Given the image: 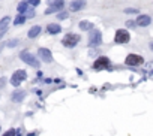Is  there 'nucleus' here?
<instances>
[{"mask_svg": "<svg viewBox=\"0 0 153 136\" xmlns=\"http://www.w3.org/2000/svg\"><path fill=\"white\" fill-rule=\"evenodd\" d=\"M20 58L23 60L24 63H27L29 66H32V67H39V66H41V63L36 60V57H35L32 53H29L27 50H24V51L20 53Z\"/></svg>", "mask_w": 153, "mask_h": 136, "instance_id": "obj_1", "label": "nucleus"}, {"mask_svg": "<svg viewBox=\"0 0 153 136\" xmlns=\"http://www.w3.org/2000/svg\"><path fill=\"white\" fill-rule=\"evenodd\" d=\"M102 43V33L98 29H92L89 35V45L90 47H98Z\"/></svg>", "mask_w": 153, "mask_h": 136, "instance_id": "obj_2", "label": "nucleus"}, {"mask_svg": "<svg viewBox=\"0 0 153 136\" xmlns=\"http://www.w3.org/2000/svg\"><path fill=\"white\" fill-rule=\"evenodd\" d=\"M78 42H80V36L75 35V33H68L66 36L63 37V40H62V43H63L66 48H74Z\"/></svg>", "mask_w": 153, "mask_h": 136, "instance_id": "obj_3", "label": "nucleus"}, {"mask_svg": "<svg viewBox=\"0 0 153 136\" xmlns=\"http://www.w3.org/2000/svg\"><path fill=\"white\" fill-rule=\"evenodd\" d=\"M26 78H27V72H26V71H17V72L12 75V78H11V84L15 85V87H18Z\"/></svg>", "mask_w": 153, "mask_h": 136, "instance_id": "obj_4", "label": "nucleus"}, {"mask_svg": "<svg viewBox=\"0 0 153 136\" xmlns=\"http://www.w3.org/2000/svg\"><path fill=\"white\" fill-rule=\"evenodd\" d=\"M129 39H131V36H129V32H128V30L120 29V30L116 32V36H114L116 43H126V42H129Z\"/></svg>", "mask_w": 153, "mask_h": 136, "instance_id": "obj_5", "label": "nucleus"}, {"mask_svg": "<svg viewBox=\"0 0 153 136\" xmlns=\"http://www.w3.org/2000/svg\"><path fill=\"white\" fill-rule=\"evenodd\" d=\"M143 61H144V58L138 54H129L125 60V63L128 66H140V64H143Z\"/></svg>", "mask_w": 153, "mask_h": 136, "instance_id": "obj_6", "label": "nucleus"}, {"mask_svg": "<svg viewBox=\"0 0 153 136\" xmlns=\"http://www.w3.org/2000/svg\"><path fill=\"white\" fill-rule=\"evenodd\" d=\"M51 6L45 11V15H50V14H54V12H57V11H60L63 6H65V2L63 0H56V2H48Z\"/></svg>", "mask_w": 153, "mask_h": 136, "instance_id": "obj_7", "label": "nucleus"}, {"mask_svg": "<svg viewBox=\"0 0 153 136\" xmlns=\"http://www.w3.org/2000/svg\"><path fill=\"white\" fill-rule=\"evenodd\" d=\"M108 64H110V58H108V57H99V58L93 63V69L101 71V69H105Z\"/></svg>", "mask_w": 153, "mask_h": 136, "instance_id": "obj_8", "label": "nucleus"}, {"mask_svg": "<svg viewBox=\"0 0 153 136\" xmlns=\"http://www.w3.org/2000/svg\"><path fill=\"white\" fill-rule=\"evenodd\" d=\"M39 57H41L42 61H45V63H51V61H53L51 51L47 50V48H41V50H39Z\"/></svg>", "mask_w": 153, "mask_h": 136, "instance_id": "obj_9", "label": "nucleus"}, {"mask_svg": "<svg viewBox=\"0 0 153 136\" xmlns=\"http://www.w3.org/2000/svg\"><path fill=\"white\" fill-rule=\"evenodd\" d=\"M84 6H86V0H74V2H71V5H69V11L78 12V11H81Z\"/></svg>", "mask_w": 153, "mask_h": 136, "instance_id": "obj_10", "label": "nucleus"}, {"mask_svg": "<svg viewBox=\"0 0 153 136\" xmlns=\"http://www.w3.org/2000/svg\"><path fill=\"white\" fill-rule=\"evenodd\" d=\"M150 22H152V18L149 15H140L135 21V24H138L140 27H147V26H150Z\"/></svg>", "mask_w": 153, "mask_h": 136, "instance_id": "obj_11", "label": "nucleus"}, {"mask_svg": "<svg viewBox=\"0 0 153 136\" xmlns=\"http://www.w3.org/2000/svg\"><path fill=\"white\" fill-rule=\"evenodd\" d=\"M24 97H26V91H23V90H17V91H14V93L11 94V100L15 102V103L21 102Z\"/></svg>", "mask_w": 153, "mask_h": 136, "instance_id": "obj_12", "label": "nucleus"}, {"mask_svg": "<svg viewBox=\"0 0 153 136\" xmlns=\"http://www.w3.org/2000/svg\"><path fill=\"white\" fill-rule=\"evenodd\" d=\"M47 32H48L50 35H57V33L62 32V27H60L59 24H56V22H53V24H48V26H47Z\"/></svg>", "mask_w": 153, "mask_h": 136, "instance_id": "obj_13", "label": "nucleus"}, {"mask_svg": "<svg viewBox=\"0 0 153 136\" xmlns=\"http://www.w3.org/2000/svg\"><path fill=\"white\" fill-rule=\"evenodd\" d=\"M41 30H42V29H41V26H33V27L29 30V37H30V39L38 37V35L41 33Z\"/></svg>", "mask_w": 153, "mask_h": 136, "instance_id": "obj_14", "label": "nucleus"}, {"mask_svg": "<svg viewBox=\"0 0 153 136\" xmlns=\"http://www.w3.org/2000/svg\"><path fill=\"white\" fill-rule=\"evenodd\" d=\"M9 22H11V18L9 17H3L2 19H0V32H5L9 26Z\"/></svg>", "mask_w": 153, "mask_h": 136, "instance_id": "obj_15", "label": "nucleus"}, {"mask_svg": "<svg viewBox=\"0 0 153 136\" xmlns=\"http://www.w3.org/2000/svg\"><path fill=\"white\" fill-rule=\"evenodd\" d=\"M78 27L81 30H92L93 29V22H90V21H80Z\"/></svg>", "mask_w": 153, "mask_h": 136, "instance_id": "obj_16", "label": "nucleus"}, {"mask_svg": "<svg viewBox=\"0 0 153 136\" xmlns=\"http://www.w3.org/2000/svg\"><path fill=\"white\" fill-rule=\"evenodd\" d=\"M24 21H26V15H24V14H18L17 18H15V21H14V24H15V26H20V24H23Z\"/></svg>", "mask_w": 153, "mask_h": 136, "instance_id": "obj_17", "label": "nucleus"}, {"mask_svg": "<svg viewBox=\"0 0 153 136\" xmlns=\"http://www.w3.org/2000/svg\"><path fill=\"white\" fill-rule=\"evenodd\" d=\"M18 12L20 14H26L27 12V2H21L18 5Z\"/></svg>", "mask_w": 153, "mask_h": 136, "instance_id": "obj_18", "label": "nucleus"}, {"mask_svg": "<svg viewBox=\"0 0 153 136\" xmlns=\"http://www.w3.org/2000/svg\"><path fill=\"white\" fill-rule=\"evenodd\" d=\"M18 43H20V39H12V40H8V42H6V47L14 48V47H17Z\"/></svg>", "mask_w": 153, "mask_h": 136, "instance_id": "obj_19", "label": "nucleus"}, {"mask_svg": "<svg viewBox=\"0 0 153 136\" xmlns=\"http://www.w3.org/2000/svg\"><path fill=\"white\" fill-rule=\"evenodd\" d=\"M3 136H17V130H14V129H11V130H8Z\"/></svg>", "mask_w": 153, "mask_h": 136, "instance_id": "obj_20", "label": "nucleus"}, {"mask_svg": "<svg viewBox=\"0 0 153 136\" xmlns=\"http://www.w3.org/2000/svg\"><path fill=\"white\" fill-rule=\"evenodd\" d=\"M125 14H138V9H132V8H128V9H125Z\"/></svg>", "mask_w": 153, "mask_h": 136, "instance_id": "obj_21", "label": "nucleus"}, {"mask_svg": "<svg viewBox=\"0 0 153 136\" xmlns=\"http://www.w3.org/2000/svg\"><path fill=\"white\" fill-rule=\"evenodd\" d=\"M27 3H30L32 6H38L41 3V0H27Z\"/></svg>", "mask_w": 153, "mask_h": 136, "instance_id": "obj_22", "label": "nucleus"}, {"mask_svg": "<svg viewBox=\"0 0 153 136\" xmlns=\"http://www.w3.org/2000/svg\"><path fill=\"white\" fill-rule=\"evenodd\" d=\"M68 17H69V15H68V12H62V14L59 15V18H60V19H65V18H68Z\"/></svg>", "mask_w": 153, "mask_h": 136, "instance_id": "obj_23", "label": "nucleus"}, {"mask_svg": "<svg viewBox=\"0 0 153 136\" xmlns=\"http://www.w3.org/2000/svg\"><path fill=\"white\" fill-rule=\"evenodd\" d=\"M126 26H128V27H135V22H134V21H128Z\"/></svg>", "mask_w": 153, "mask_h": 136, "instance_id": "obj_24", "label": "nucleus"}, {"mask_svg": "<svg viewBox=\"0 0 153 136\" xmlns=\"http://www.w3.org/2000/svg\"><path fill=\"white\" fill-rule=\"evenodd\" d=\"M5 82H6V79H5V78H2V79H0V88H2V87H5Z\"/></svg>", "mask_w": 153, "mask_h": 136, "instance_id": "obj_25", "label": "nucleus"}]
</instances>
